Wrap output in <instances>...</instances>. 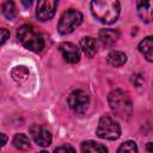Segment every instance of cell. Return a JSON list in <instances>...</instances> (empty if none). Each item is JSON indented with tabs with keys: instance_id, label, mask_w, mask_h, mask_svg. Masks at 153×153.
Instances as JSON below:
<instances>
[{
	"instance_id": "cell-4",
	"label": "cell",
	"mask_w": 153,
	"mask_h": 153,
	"mask_svg": "<svg viewBox=\"0 0 153 153\" xmlns=\"http://www.w3.org/2000/svg\"><path fill=\"white\" fill-rule=\"evenodd\" d=\"M82 13L78 10L69 8L65 11L59 20L57 24V31L61 35H68L74 31L75 27H78L82 23Z\"/></svg>"
},
{
	"instance_id": "cell-22",
	"label": "cell",
	"mask_w": 153,
	"mask_h": 153,
	"mask_svg": "<svg viewBox=\"0 0 153 153\" xmlns=\"http://www.w3.org/2000/svg\"><path fill=\"white\" fill-rule=\"evenodd\" d=\"M7 142V136L5 135V134H2V133H0V149L5 146V143Z\"/></svg>"
},
{
	"instance_id": "cell-1",
	"label": "cell",
	"mask_w": 153,
	"mask_h": 153,
	"mask_svg": "<svg viewBox=\"0 0 153 153\" xmlns=\"http://www.w3.org/2000/svg\"><path fill=\"white\" fill-rule=\"evenodd\" d=\"M91 12L103 24H112L118 19L121 6L116 0H96L91 4Z\"/></svg>"
},
{
	"instance_id": "cell-8",
	"label": "cell",
	"mask_w": 153,
	"mask_h": 153,
	"mask_svg": "<svg viewBox=\"0 0 153 153\" xmlns=\"http://www.w3.org/2000/svg\"><path fill=\"white\" fill-rule=\"evenodd\" d=\"M57 7V1L54 0H43L37 4V10H36V16L41 22H47L50 20L56 11Z\"/></svg>"
},
{
	"instance_id": "cell-23",
	"label": "cell",
	"mask_w": 153,
	"mask_h": 153,
	"mask_svg": "<svg viewBox=\"0 0 153 153\" xmlns=\"http://www.w3.org/2000/svg\"><path fill=\"white\" fill-rule=\"evenodd\" d=\"M147 148H148V151H149V152H152V142H148Z\"/></svg>"
},
{
	"instance_id": "cell-12",
	"label": "cell",
	"mask_w": 153,
	"mask_h": 153,
	"mask_svg": "<svg viewBox=\"0 0 153 153\" xmlns=\"http://www.w3.org/2000/svg\"><path fill=\"white\" fill-rule=\"evenodd\" d=\"M139 51L146 57L148 62L153 61V37L148 36L139 43Z\"/></svg>"
},
{
	"instance_id": "cell-10",
	"label": "cell",
	"mask_w": 153,
	"mask_h": 153,
	"mask_svg": "<svg viewBox=\"0 0 153 153\" xmlns=\"http://www.w3.org/2000/svg\"><path fill=\"white\" fill-rule=\"evenodd\" d=\"M120 38V32L114 29H103L99 32V39L105 47L114 45Z\"/></svg>"
},
{
	"instance_id": "cell-11",
	"label": "cell",
	"mask_w": 153,
	"mask_h": 153,
	"mask_svg": "<svg viewBox=\"0 0 153 153\" xmlns=\"http://www.w3.org/2000/svg\"><path fill=\"white\" fill-rule=\"evenodd\" d=\"M80 48L87 57H93L98 50V43L92 37H84L80 41Z\"/></svg>"
},
{
	"instance_id": "cell-15",
	"label": "cell",
	"mask_w": 153,
	"mask_h": 153,
	"mask_svg": "<svg viewBox=\"0 0 153 153\" xmlns=\"http://www.w3.org/2000/svg\"><path fill=\"white\" fill-rule=\"evenodd\" d=\"M106 60H108V62L111 66H114V67H121V66H123L127 62V55L124 53H122V51L115 50V51H111V53L108 54Z\"/></svg>"
},
{
	"instance_id": "cell-20",
	"label": "cell",
	"mask_w": 153,
	"mask_h": 153,
	"mask_svg": "<svg viewBox=\"0 0 153 153\" xmlns=\"http://www.w3.org/2000/svg\"><path fill=\"white\" fill-rule=\"evenodd\" d=\"M54 153H76V152L71 146H60L54 149Z\"/></svg>"
},
{
	"instance_id": "cell-3",
	"label": "cell",
	"mask_w": 153,
	"mask_h": 153,
	"mask_svg": "<svg viewBox=\"0 0 153 153\" xmlns=\"http://www.w3.org/2000/svg\"><path fill=\"white\" fill-rule=\"evenodd\" d=\"M17 38L26 49L35 53L42 51L45 45L43 36L32 25H29V24H24L20 27H18Z\"/></svg>"
},
{
	"instance_id": "cell-25",
	"label": "cell",
	"mask_w": 153,
	"mask_h": 153,
	"mask_svg": "<svg viewBox=\"0 0 153 153\" xmlns=\"http://www.w3.org/2000/svg\"><path fill=\"white\" fill-rule=\"evenodd\" d=\"M38 153H48V152H45V151H41V152H38Z\"/></svg>"
},
{
	"instance_id": "cell-2",
	"label": "cell",
	"mask_w": 153,
	"mask_h": 153,
	"mask_svg": "<svg viewBox=\"0 0 153 153\" xmlns=\"http://www.w3.org/2000/svg\"><path fill=\"white\" fill-rule=\"evenodd\" d=\"M108 100H109V105L112 110V112L123 120H127L130 117L131 112H133V104H131V99L129 97V94L120 88H116L114 91H111L108 96Z\"/></svg>"
},
{
	"instance_id": "cell-14",
	"label": "cell",
	"mask_w": 153,
	"mask_h": 153,
	"mask_svg": "<svg viewBox=\"0 0 153 153\" xmlns=\"http://www.w3.org/2000/svg\"><path fill=\"white\" fill-rule=\"evenodd\" d=\"M81 153H108V148L96 141H84L80 146Z\"/></svg>"
},
{
	"instance_id": "cell-19",
	"label": "cell",
	"mask_w": 153,
	"mask_h": 153,
	"mask_svg": "<svg viewBox=\"0 0 153 153\" xmlns=\"http://www.w3.org/2000/svg\"><path fill=\"white\" fill-rule=\"evenodd\" d=\"M117 153H139V151L134 141H126L118 147Z\"/></svg>"
},
{
	"instance_id": "cell-16",
	"label": "cell",
	"mask_w": 153,
	"mask_h": 153,
	"mask_svg": "<svg viewBox=\"0 0 153 153\" xmlns=\"http://www.w3.org/2000/svg\"><path fill=\"white\" fill-rule=\"evenodd\" d=\"M30 75V71L25 67V66H16L12 71H11V76L14 81L17 82H24L25 80L29 79Z\"/></svg>"
},
{
	"instance_id": "cell-18",
	"label": "cell",
	"mask_w": 153,
	"mask_h": 153,
	"mask_svg": "<svg viewBox=\"0 0 153 153\" xmlns=\"http://www.w3.org/2000/svg\"><path fill=\"white\" fill-rule=\"evenodd\" d=\"M1 8H2V14L5 16L6 19L13 20L17 17V7L13 1H5Z\"/></svg>"
},
{
	"instance_id": "cell-21",
	"label": "cell",
	"mask_w": 153,
	"mask_h": 153,
	"mask_svg": "<svg viewBox=\"0 0 153 153\" xmlns=\"http://www.w3.org/2000/svg\"><path fill=\"white\" fill-rule=\"evenodd\" d=\"M8 38H10V31L7 29L0 27V45L4 44Z\"/></svg>"
},
{
	"instance_id": "cell-5",
	"label": "cell",
	"mask_w": 153,
	"mask_h": 153,
	"mask_svg": "<svg viewBox=\"0 0 153 153\" xmlns=\"http://www.w3.org/2000/svg\"><path fill=\"white\" fill-rule=\"evenodd\" d=\"M96 134L100 139L105 140H117L121 136V127L120 124L110 116H103L100 117Z\"/></svg>"
},
{
	"instance_id": "cell-13",
	"label": "cell",
	"mask_w": 153,
	"mask_h": 153,
	"mask_svg": "<svg viewBox=\"0 0 153 153\" xmlns=\"http://www.w3.org/2000/svg\"><path fill=\"white\" fill-rule=\"evenodd\" d=\"M137 14L142 22L151 23L152 22V2L151 1H139L137 2Z\"/></svg>"
},
{
	"instance_id": "cell-17",
	"label": "cell",
	"mask_w": 153,
	"mask_h": 153,
	"mask_svg": "<svg viewBox=\"0 0 153 153\" xmlns=\"http://www.w3.org/2000/svg\"><path fill=\"white\" fill-rule=\"evenodd\" d=\"M12 142H13V146L20 151H27V149H30V146H31L30 139L25 134H22V133L16 134Z\"/></svg>"
},
{
	"instance_id": "cell-7",
	"label": "cell",
	"mask_w": 153,
	"mask_h": 153,
	"mask_svg": "<svg viewBox=\"0 0 153 153\" xmlns=\"http://www.w3.org/2000/svg\"><path fill=\"white\" fill-rule=\"evenodd\" d=\"M30 134L33 141L41 147H48L51 143V134L50 131L41 124H33L30 127Z\"/></svg>"
},
{
	"instance_id": "cell-6",
	"label": "cell",
	"mask_w": 153,
	"mask_h": 153,
	"mask_svg": "<svg viewBox=\"0 0 153 153\" xmlns=\"http://www.w3.org/2000/svg\"><path fill=\"white\" fill-rule=\"evenodd\" d=\"M90 104L88 94L82 90H75L68 96V105L69 108L78 114H84Z\"/></svg>"
},
{
	"instance_id": "cell-9",
	"label": "cell",
	"mask_w": 153,
	"mask_h": 153,
	"mask_svg": "<svg viewBox=\"0 0 153 153\" xmlns=\"http://www.w3.org/2000/svg\"><path fill=\"white\" fill-rule=\"evenodd\" d=\"M59 49L65 61H67L68 63H76L80 60V51L75 44L71 42H63L59 45Z\"/></svg>"
},
{
	"instance_id": "cell-24",
	"label": "cell",
	"mask_w": 153,
	"mask_h": 153,
	"mask_svg": "<svg viewBox=\"0 0 153 153\" xmlns=\"http://www.w3.org/2000/svg\"><path fill=\"white\" fill-rule=\"evenodd\" d=\"M23 4H24L25 6H30V5H31V1H29V2H25V1H23Z\"/></svg>"
}]
</instances>
